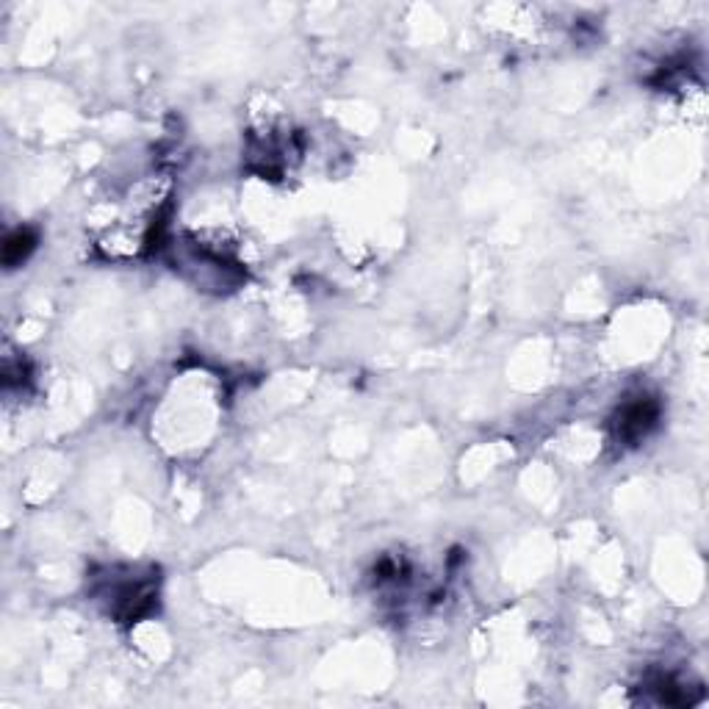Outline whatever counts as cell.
Returning <instances> with one entry per match:
<instances>
[{
    "mask_svg": "<svg viewBox=\"0 0 709 709\" xmlns=\"http://www.w3.org/2000/svg\"><path fill=\"white\" fill-rule=\"evenodd\" d=\"M657 419H660V405L649 397H637L618 410V416L613 421L615 435H618V441L637 444L654 430Z\"/></svg>",
    "mask_w": 709,
    "mask_h": 709,
    "instance_id": "6da1fadb",
    "label": "cell"
},
{
    "mask_svg": "<svg viewBox=\"0 0 709 709\" xmlns=\"http://www.w3.org/2000/svg\"><path fill=\"white\" fill-rule=\"evenodd\" d=\"M34 247H37V233H34V230H14V233H9L6 241H3V264L14 269V266L23 264L25 258L34 253Z\"/></svg>",
    "mask_w": 709,
    "mask_h": 709,
    "instance_id": "7a4b0ae2",
    "label": "cell"
}]
</instances>
